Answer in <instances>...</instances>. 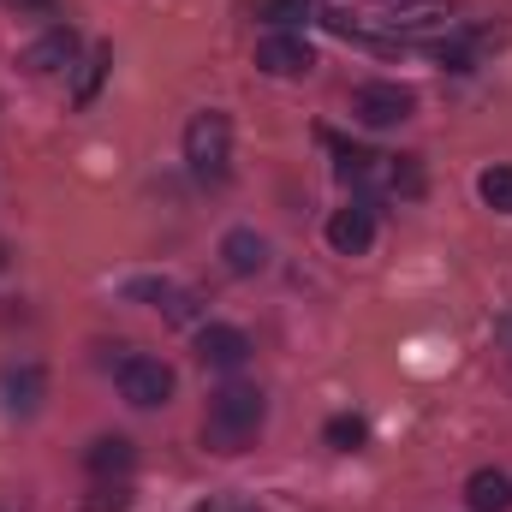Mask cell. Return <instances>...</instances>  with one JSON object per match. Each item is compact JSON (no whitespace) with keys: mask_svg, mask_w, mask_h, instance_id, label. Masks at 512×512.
<instances>
[{"mask_svg":"<svg viewBox=\"0 0 512 512\" xmlns=\"http://www.w3.org/2000/svg\"><path fill=\"white\" fill-rule=\"evenodd\" d=\"M262 417H268L262 393H256V387H245V382H227L221 393H209L203 447H215V453H245L256 435H262Z\"/></svg>","mask_w":512,"mask_h":512,"instance_id":"obj_1","label":"cell"},{"mask_svg":"<svg viewBox=\"0 0 512 512\" xmlns=\"http://www.w3.org/2000/svg\"><path fill=\"white\" fill-rule=\"evenodd\" d=\"M185 167L203 179V185H221L233 173V120L221 108H203L191 126H185Z\"/></svg>","mask_w":512,"mask_h":512,"instance_id":"obj_2","label":"cell"},{"mask_svg":"<svg viewBox=\"0 0 512 512\" xmlns=\"http://www.w3.org/2000/svg\"><path fill=\"white\" fill-rule=\"evenodd\" d=\"M114 382H120V399L137 405V411H155V405H167L173 399V370L161 364V358H149V352H131L120 358V370H114Z\"/></svg>","mask_w":512,"mask_h":512,"instance_id":"obj_3","label":"cell"},{"mask_svg":"<svg viewBox=\"0 0 512 512\" xmlns=\"http://www.w3.org/2000/svg\"><path fill=\"white\" fill-rule=\"evenodd\" d=\"M417 114V96L405 90V84H387V78H370V84H358L352 90V120L370 131L382 126H405Z\"/></svg>","mask_w":512,"mask_h":512,"instance_id":"obj_4","label":"cell"},{"mask_svg":"<svg viewBox=\"0 0 512 512\" xmlns=\"http://www.w3.org/2000/svg\"><path fill=\"white\" fill-rule=\"evenodd\" d=\"M197 364L215 370V376L245 370V364H251V334H245V328H227V322H209V328L197 334Z\"/></svg>","mask_w":512,"mask_h":512,"instance_id":"obj_5","label":"cell"},{"mask_svg":"<svg viewBox=\"0 0 512 512\" xmlns=\"http://www.w3.org/2000/svg\"><path fill=\"white\" fill-rule=\"evenodd\" d=\"M310 66H316V48L292 30H274L256 42V72H268V78H304Z\"/></svg>","mask_w":512,"mask_h":512,"instance_id":"obj_6","label":"cell"},{"mask_svg":"<svg viewBox=\"0 0 512 512\" xmlns=\"http://www.w3.org/2000/svg\"><path fill=\"white\" fill-rule=\"evenodd\" d=\"M72 60H78V30H72V24H48V30L18 54V66H24V72H36V78L60 72V66H72Z\"/></svg>","mask_w":512,"mask_h":512,"instance_id":"obj_7","label":"cell"},{"mask_svg":"<svg viewBox=\"0 0 512 512\" xmlns=\"http://www.w3.org/2000/svg\"><path fill=\"white\" fill-rule=\"evenodd\" d=\"M328 245L340 256H364L376 245V215H370V203H352V209H334V221H328Z\"/></svg>","mask_w":512,"mask_h":512,"instance_id":"obj_8","label":"cell"},{"mask_svg":"<svg viewBox=\"0 0 512 512\" xmlns=\"http://www.w3.org/2000/svg\"><path fill=\"white\" fill-rule=\"evenodd\" d=\"M221 268L239 274V280L262 274V268H268V239H262L256 227H233V233L221 239Z\"/></svg>","mask_w":512,"mask_h":512,"instance_id":"obj_9","label":"cell"},{"mask_svg":"<svg viewBox=\"0 0 512 512\" xmlns=\"http://www.w3.org/2000/svg\"><path fill=\"white\" fill-rule=\"evenodd\" d=\"M84 465H90V477H102V483L114 477L120 483V477H131V465H137V447H131L126 435H96L84 447Z\"/></svg>","mask_w":512,"mask_h":512,"instance_id":"obj_10","label":"cell"},{"mask_svg":"<svg viewBox=\"0 0 512 512\" xmlns=\"http://www.w3.org/2000/svg\"><path fill=\"white\" fill-rule=\"evenodd\" d=\"M465 501H471V512H507L512 507V477H507V471H495V465L471 471Z\"/></svg>","mask_w":512,"mask_h":512,"instance_id":"obj_11","label":"cell"},{"mask_svg":"<svg viewBox=\"0 0 512 512\" xmlns=\"http://www.w3.org/2000/svg\"><path fill=\"white\" fill-rule=\"evenodd\" d=\"M36 405H42V370H36V364H24V370H6V411L30 417Z\"/></svg>","mask_w":512,"mask_h":512,"instance_id":"obj_12","label":"cell"},{"mask_svg":"<svg viewBox=\"0 0 512 512\" xmlns=\"http://www.w3.org/2000/svg\"><path fill=\"white\" fill-rule=\"evenodd\" d=\"M322 441H328L334 453H358V447L370 441V423H364V417H352V411H340V417H328Z\"/></svg>","mask_w":512,"mask_h":512,"instance_id":"obj_13","label":"cell"},{"mask_svg":"<svg viewBox=\"0 0 512 512\" xmlns=\"http://www.w3.org/2000/svg\"><path fill=\"white\" fill-rule=\"evenodd\" d=\"M387 24H393V30H435V24H447V0H417V6H399Z\"/></svg>","mask_w":512,"mask_h":512,"instance_id":"obj_14","label":"cell"},{"mask_svg":"<svg viewBox=\"0 0 512 512\" xmlns=\"http://www.w3.org/2000/svg\"><path fill=\"white\" fill-rule=\"evenodd\" d=\"M328 143H334V137H328ZM334 149H340V179H346V185H370V179H376V161H382V155L346 149V143H334Z\"/></svg>","mask_w":512,"mask_h":512,"instance_id":"obj_15","label":"cell"},{"mask_svg":"<svg viewBox=\"0 0 512 512\" xmlns=\"http://www.w3.org/2000/svg\"><path fill=\"white\" fill-rule=\"evenodd\" d=\"M477 191H483V203H489L495 215H512V167H489V173L477 179Z\"/></svg>","mask_w":512,"mask_h":512,"instance_id":"obj_16","label":"cell"},{"mask_svg":"<svg viewBox=\"0 0 512 512\" xmlns=\"http://www.w3.org/2000/svg\"><path fill=\"white\" fill-rule=\"evenodd\" d=\"M155 304L167 310V322H197V310H203V298H197L191 286H161Z\"/></svg>","mask_w":512,"mask_h":512,"instance_id":"obj_17","label":"cell"},{"mask_svg":"<svg viewBox=\"0 0 512 512\" xmlns=\"http://www.w3.org/2000/svg\"><path fill=\"white\" fill-rule=\"evenodd\" d=\"M84 512H131V489L126 483H102V489L84 501Z\"/></svg>","mask_w":512,"mask_h":512,"instance_id":"obj_18","label":"cell"},{"mask_svg":"<svg viewBox=\"0 0 512 512\" xmlns=\"http://www.w3.org/2000/svg\"><path fill=\"white\" fill-rule=\"evenodd\" d=\"M108 66H114V54L102 48V54L84 66V78H78V102H96V84H102V72H108Z\"/></svg>","mask_w":512,"mask_h":512,"instance_id":"obj_19","label":"cell"},{"mask_svg":"<svg viewBox=\"0 0 512 512\" xmlns=\"http://www.w3.org/2000/svg\"><path fill=\"white\" fill-rule=\"evenodd\" d=\"M304 12H310V0H268V6H262L268 24H292V18H304Z\"/></svg>","mask_w":512,"mask_h":512,"instance_id":"obj_20","label":"cell"},{"mask_svg":"<svg viewBox=\"0 0 512 512\" xmlns=\"http://www.w3.org/2000/svg\"><path fill=\"white\" fill-rule=\"evenodd\" d=\"M393 191H405V197H417V191H423V173L411 167V155H399V167H393Z\"/></svg>","mask_w":512,"mask_h":512,"instance_id":"obj_21","label":"cell"},{"mask_svg":"<svg viewBox=\"0 0 512 512\" xmlns=\"http://www.w3.org/2000/svg\"><path fill=\"white\" fill-rule=\"evenodd\" d=\"M197 512H262V507H256V501H245V495H209Z\"/></svg>","mask_w":512,"mask_h":512,"instance_id":"obj_22","label":"cell"},{"mask_svg":"<svg viewBox=\"0 0 512 512\" xmlns=\"http://www.w3.org/2000/svg\"><path fill=\"white\" fill-rule=\"evenodd\" d=\"M12 6H54V0H12Z\"/></svg>","mask_w":512,"mask_h":512,"instance_id":"obj_23","label":"cell"},{"mask_svg":"<svg viewBox=\"0 0 512 512\" xmlns=\"http://www.w3.org/2000/svg\"><path fill=\"white\" fill-rule=\"evenodd\" d=\"M0 274H6V245H0Z\"/></svg>","mask_w":512,"mask_h":512,"instance_id":"obj_24","label":"cell"}]
</instances>
